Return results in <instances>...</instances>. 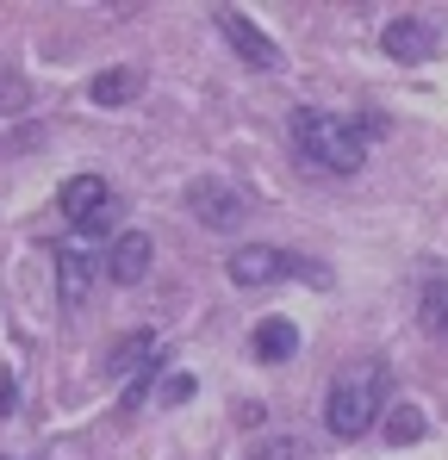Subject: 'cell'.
Segmentation results:
<instances>
[{"mask_svg": "<svg viewBox=\"0 0 448 460\" xmlns=\"http://www.w3.org/2000/svg\"><path fill=\"white\" fill-rule=\"evenodd\" d=\"M386 361H349L336 380H330V404H324V423H330V436L336 442H355V436H368L373 423H380V411H386Z\"/></svg>", "mask_w": 448, "mask_h": 460, "instance_id": "6da1fadb", "label": "cell"}, {"mask_svg": "<svg viewBox=\"0 0 448 460\" xmlns=\"http://www.w3.org/2000/svg\"><path fill=\"white\" fill-rule=\"evenodd\" d=\"M293 150L324 168V174H355L362 168V125L336 119V112H318V106H299L293 112Z\"/></svg>", "mask_w": 448, "mask_h": 460, "instance_id": "7a4b0ae2", "label": "cell"}, {"mask_svg": "<svg viewBox=\"0 0 448 460\" xmlns=\"http://www.w3.org/2000/svg\"><path fill=\"white\" fill-rule=\"evenodd\" d=\"M287 274L311 280V287H330V274H324V268L299 261V255L274 249V243H249V249H237V255H230V280H237V287H274V280H287Z\"/></svg>", "mask_w": 448, "mask_h": 460, "instance_id": "3957f363", "label": "cell"}, {"mask_svg": "<svg viewBox=\"0 0 448 460\" xmlns=\"http://www.w3.org/2000/svg\"><path fill=\"white\" fill-rule=\"evenodd\" d=\"M187 212H193L206 230H237L243 218H249V193L230 187V181H219V174H206V181L187 187Z\"/></svg>", "mask_w": 448, "mask_h": 460, "instance_id": "277c9868", "label": "cell"}, {"mask_svg": "<svg viewBox=\"0 0 448 460\" xmlns=\"http://www.w3.org/2000/svg\"><path fill=\"white\" fill-rule=\"evenodd\" d=\"M63 218L75 230H87V236H100V230L119 218V206H112V187H106V174H75L69 187H63Z\"/></svg>", "mask_w": 448, "mask_h": 460, "instance_id": "5b68a950", "label": "cell"}, {"mask_svg": "<svg viewBox=\"0 0 448 460\" xmlns=\"http://www.w3.org/2000/svg\"><path fill=\"white\" fill-rule=\"evenodd\" d=\"M212 25L224 31V44H230V50H237L249 69H268V75H274V69L287 63V57H281V44H274L268 31H255V25H249L237 6H219V13H212Z\"/></svg>", "mask_w": 448, "mask_h": 460, "instance_id": "8992f818", "label": "cell"}, {"mask_svg": "<svg viewBox=\"0 0 448 460\" xmlns=\"http://www.w3.org/2000/svg\"><path fill=\"white\" fill-rule=\"evenodd\" d=\"M380 44H386V57H392V63H430V57L443 50L436 25H430V19H417V13H399V19L386 25V38H380Z\"/></svg>", "mask_w": 448, "mask_h": 460, "instance_id": "52a82bcc", "label": "cell"}, {"mask_svg": "<svg viewBox=\"0 0 448 460\" xmlns=\"http://www.w3.org/2000/svg\"><path fill=\"white\" fill-rule=\"evenodd\" d=\"M149 261H156L149 230H119V243H112V255H106V274H112L119 287H138V280H149Z\"/></svg>", "mask_w": 448, "mask_h": 460, "instance_id": "ba28073f", "label": "cell"}, {"mask_svg": "<svg viewBox=\"0 0 448 460\" xmlns=\"http://www.w3.org/2000/svg\"><path fill=\"white\" fill-rule=\"evenodd\" d=\"M87 93H94V106H131V100L144 93V75H138V69H100Z\"/></svg>", "mask_w": 448, "mask_h": 460, "instance_id": "9c48e42d", "label": "cell"}, {"mask_svg": "<svg viewBox=\"0 0 448 460\" xmlns=\"http://www.w3.org/2000/svg\"><path fill=\"white\" fill-rule=\"evenodd\" d=\"M87 287H94V261H87L81 249H57V293H63L69 305H81Z\"/></svg>", "mask_w": 448, "mask_h": 460, "instance_id": "30bf717a", "label": "cell"}, {"mask_svg": "<svg viewBox=\"0 0 448 460\" xmlns=\"http://www.w3.org/2000/svg\"><path fill=\"white\" fill-rule=\"evenodd\" d=\"M293 349H299V330L287 317H262L255 323V361H293Z\"/></svg>", "mask_w": 448, "mask_h": 460, "instance_id": "8fae6325", "label": "cell"}, {"mask_svg": "<svg viewBox=\"0 0 448 460\" xmlns=\"http://www.w3.org/2000/svg\"><path fill=\"white\" fill-rule=\"evenodd\" d=\"M149 367H156V336H149V330L125 336V349L112 355V374H119V380H138V374H149Z\"/></svg>", "mask_w": 448, "mask_h": 460, "instance_id": "7c38bea8", "label": "cell"}, {"mask_svg": "<svg viewBox=\"0 0 448 460\" xmlns=\"http://www.w3.org/2000/svg\"><path fill=\"white\" fill-rule=\"evenodd\" d=\"M417 317H424V330L448 336V274H430V280L417 287Z\"/></svg>", "mask_w": 448, "mask_h": 460, "instance_id": "4fadbf2b", "label": "cell"}, {"mask_svg": "<svg viewBox=\"0 0 448 460\" xmlns=\"http://www.w3.org/2000/svg\"><path fill=\"white\" fill-rule=\"evenodd\" d=\"M424 429H430V417H424L417 404H399V411H392V423H386V442L411 448V442H424Z\"/></svg>", "mask_w": 448, "mask_h": 460, "instance_id": "5bb4252c", "label": "cell"}, {"mask_svg": "<svg viewBox=\"0 0 448 460\" xmlns=\"http://www.w3.org/2000/svg\"><path fill=\"white\" fill-rule=\"evenodd\" d=\"M311 448L299 442V436H281V442H268V448H255V460H305Z\"/></svg>", "mask_w": 448, "mask_h": 460, "instance_id": "9a60e30c", "label": "cell"}, {"mask_svg": "<svg viewBox=\"0 0 448 460\" xmlns=\"http://www.w3.org/2000/svg\"><path fill=\"white\" fill-rule=\"evenodd\" d=\"M162 398H168V404H187V398H193V374H175V380L162 385Z\"/></svg>", "mask_w": 448, "mask_h": 460, "instance_id": "2e32d148", "label": "cell"}, {"mask_svg": "<svg viewBox=\"0 0 448 460\" xmlns=\"http://www.w3.org/2000/svg\"><path fill=\"white\" fill-rule=\"evenodd\" d=\"M13 404H19V392H13V380L0 374V411H13Z\"/></svg>", "mask_w": 448, "mask_h": 460, "instance_id": "e0dca14e", "label": "cell"}]
</instances>
